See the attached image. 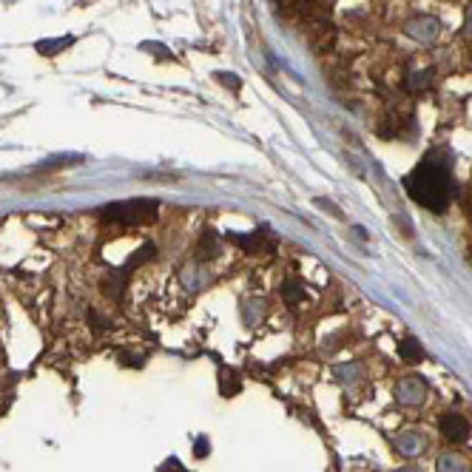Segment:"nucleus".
Wrapping results in <instances>:
<instances>
[{"mask_svg":"<svg viewBox=\"0 0 472 472\" xmlns=\"http://www.w3.org/2000/svg\"><path fill=\"white\" fill-rule=\"evenodd\" d=\"M435 466H438V472H466V461L455 453H444Z\"/></svg>","mask_w":472,"mask_h":472,"instance_id":"10","label":"nucleus"},{"mask_svg":"<svg viewBox=\"0 0 472 472\" xmlns=\"http://www.w3.org/2000/svg\"><path fill=\"white\" fill-rule=\"evenodd\" d=\"M214 77H217V83H222V86H228V88H233V91L242 86V80H239V77H233V75H228V72H217Z\"/></svg>","mask_w":472,"mask_h":472,"instance_id":"14","label":"nucleus"},{"mask_svg":"<svg viewBox=\"0 0 472 472\" xmlns=\"http://www.w3.org/2000/svg\"><path fill=\"white\" fill-rule=\"evenodd\" d=\"M395 398L401 401V404L415 407V404H421V401L427 398V384H424L421 379H415V375H410V379H401L395 384Z\"/></svg>","mask_w":472,"mask_h":472,"instance_id":"4","label":"nucleus"},{"mask_svg":"<svg viewBox=\"0 0 472 472\" xmlns=\"http://www.w3.org/2000/svg\"><path fill=\"white\" fill-rule=\"evenodd\" d=\"M464 35L466 37H472V6L466 9V14H464Z\"/></svg>","mask_w":472,"mask_h":472,"instance_id":"17","label":"nucleus"},{"mask_svg":"<svg viewBox=\"0 0 472 472\" xmlns=\"http://www.w3.org/2000/svg\"><path fill=\"white\" fill-rule=\"evenodd\" d=\"M214 253H217V233H210V230H208V233L202 236L199 248H197V256L205 262V259H214Z\"/></svg>","mask_w":472,"mask_h":472,"instance_id":"12","label":"nucleus"},{"mask_svg":"<svg viewBox=\"0 0 472 472\" xmlns=\"http://www.w3.org/2000/svg\"><path fill=\"white\" fill-rule=\"evenodd\" d=\"M433 86V68H424V72H413L407 77V91L418 94V91H427Z\"/></svg>","mask_w":472,"mask_h":472,"instance_id":"9","label":"nucleus"},{"mask_svg":"<svg viewBox=\"0 0 472 472\" xmlns=\"http://www.w3.org/2000/svg\"><path fill=\"white\" fill-rule=\"evenodd\" d=\"M159 205L154 199H128V202H111L103 210H97L103 222L114 225H146L157 219Z\"/></svg>","mask_w":472,"mask_h":472,"instance_id":"2","label":"nucleus"},{"mask_svg":"<svg viewBox=\"0 0 472 472\" xmlns=\"http://www.w3.org/2000/svg\"><path fill=\"white\" fill-rule=\"evenodd\" d=\"M282 293H285L288 304H296V302H302V299H304V291H299L296 285H285V288H282Z\"/></svg>","mask_w":472,"mask_h":472,"instance_id":"15","label":"nucleus"},{"mask_svg":"<svg viewBox=\"0 0 472 472\" xmlns=\"http://www.w3.org/2000/svg\"><path fill=\"white\" fill-rule=\"evenodd\" d=\"M424 446H427V444H424V435H421V433H404V435L395 438V450H398L401 455H407V458L421 455Z\"/></svg>","mask_w":472,"mask_h":472,"instance_id":"7","label":"nucleus"},{"mask_svg":"<svg viewBox=\"0 0 472 472\" xmlns=\"http://www.w3.org/2000/svg\"><path fill=\"white\" fill-rule=\"evenodd\" d=\"M197 455H199V458H205V455H208V441H205V438H199V441H197Z\"/></svg>","mask_w":472,"mask_h":472,"instance_id":"18","label":"nucleus"},{"mask_svg":"<svg viewBox=\"0 0 472 472\" xmlns=\"http://www.w3.org/2000/svg\"><path fill=\"white\" fill-rule=\"evenodd\" d=\"M236 390H239V379H230V370H222V395L230 398Z\"/></svg>","mask_w":472,"mask_h":472,"instance_id":"13","label":"nucleus"},{"mask_svg":"<svg viewBox=\"0 0 472 472\" xmlns=\"http://www.w3.org/2000/svg\"><path fill=\"white\" fill-rule=\"evenodd\" d=\"M398 356L404 359V362H410V364H415V362H421L424 359V347H421V342L418 339H404L398 344Z\"/></svg>","mask_w":472,"mask_h":472,"instance_id":"8","label":"nucleus"},{"mask_svg":"<svg viewBox=\"0 0 472 472\" xmlns=\"http://www.w3.org/2000/svg\"><path fill=\"white\" fill-rule=\"evenodd\" d=\"M398 472H418V469H413V466H407V469H398Z\"/></svg>","mask_w":472,"mask_h":472,"instance_id":"19","label":"nucleus"},{"mask_svg":"<svg viewBox=\"0 0 472 472\" xmlns=\"http://www.w3.org/2000/svg\"><path fill=\"white\" fill-rule=\"evenodd\" d=\"M404 188L407 194L421 205L433 210V214H441V210L450 205V197H453V177H450V168L446 162L438 159V151L427 154L415 168L404 177Z\"/></svg>","mask_w":472,"mask_h":472,"instance_id":"1","label":"nucleus"},{"mask_svg":"<svg viewBox=\"0 0 472 472\" xmlns=\"http://www.w3.org/2000/svg\"><path fill=\"white\" fill-rule=\"evenodd\" d=\"M441 32V20L438 17H430V14H418L407 23V35L418 43H433Z\"/></svg>","mask_w":472,"mask_h":472,"instance_id":"3","label":"nucleus"},{"mask_svg":"<svg viewBox=\"0 0 472 472\" xmlns=\"http://www.w3.org/2000/svg\"><path fill=\"white\" fill-rule=\"evenodd\" d=\"M438 430H441V435L450 441V444H461L466 435H469V424H466V418L464 415H441V421H438Z\"/></svg>","mask_w":472,"mask_h":472,"instance_id":"5","label":"nucleus"},{"mask_svg":"<svg viewBox=\"0 0 472 472\" xmlns=\"http://www.w3.org/2000/svg\"><path fill=\"white\" fill-rule=\"evenodd\" d=\"M159 472H188V469H182V464H179L177 458H171V461H165V464L159 466Z\"/></svg>","mask_w":472,"mask_h":472,"instance_id":"16","label":"nucleus"},{"mask_svg":"<svg viewBox=\"0 0 472 472\" xmlns=\"http://www.w3.org/2000/svg\"><path fill=\"white\" fill-rule=\"evenodd\" d=\"M75 43V37H63V40H40L37 43V52L40 55H55V52H60V49H66V46H72Z\"/></svg>","mask_w":472,"mask_h":472,"instance_id":"11","label":"nucleus"},{"mask_svg":"<svg viewBox=\"0 0 472 472\" xmlns=\"http://www.w3.org/2000/svg\"><path fill=\"white\" fill-rule=\"evenodd\" d=\"M230 239H233V245H239V248L248 250V253L273 248V242H268V236L259 233V230H256V233H230Z\"/></svg>","mask_w":472,"mask_h":472,"instance_id":"6","label":"nucleus"}]
</instances>
